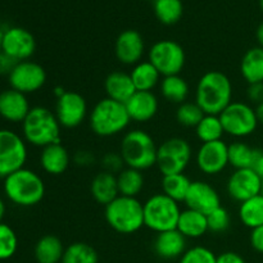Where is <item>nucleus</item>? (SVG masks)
Here are the masks:
<instances>
[{"label":"nucleus","instance_id":"1","mask_svg":"<svg viewBox=\"0 0 263 263\" xmlns=\"http://www.w3.org/2000/svg\"><path fill=\"white\" fill-rule=\"evenodd\" d=\"M233 102V84L221 71H208L200 77L195 91V103L205 115L220 116Z\"/></svg>","mask_w":263,"mask_h":263},{"label":"nucleus","instance_id":"2","mask_svg":"<svg viewBox=\"0 0 263 263\" xmlns=\"http://www.w3.org/2000/svg\"><path fill=\"white\" fill-rule=\"evenodd\" d=\"M4 193L13 204L33 207L44 199L45 184L40 175L23 167L5 177Z\"/></svg>","mask_w":263,"mask_h":263},{"label":"nucleus","instance_id":"3","mask_svg":"<svg viewBox=\"0 0 263 263\" xmlns=\"http://www.w3.org/2000/svg\"><path fill=\"white\" fill-rule=\"evenodd\" d=\"M61 127L55 113L45 107L31 108L22 122L25 140L41 148L61 143Z\"/></svg>","mask_w":263,"mask_h":263},{"label":"nucleus","instance_id":"4","mask_svg":"<svg viewBox=\"0 0 263 263\" xmlns=\"http://www.w3.org/2000/svg\"><path fill=\"white\" fill-rule=\"evenodd\" d=\"M89 122L95 135L110 138L125 131L130 125L131 118L123 103L104 98L94 105Z\"/></svg>","mask_w":263,"mask_h":263},{"label":"nucleus","instance_id":"5","mask_svg":"<svg viewBox=\"0 0 263 263\" xmlns=\"http://www.w3.org/2000/svg\"><path fill=\"white\" fill-rule=\"evenodd\" d=\"M105 221L120 234H134L144 226V205L138 198L120 197L105 205Z\"/></svg>","mask_w":263,"mask_h":263},{"label":"nucleus","instance_id":"6","mask_svg":"<svg viewBox=\"0 0 263 263\" xmlns=\"http://www.w3.org/2000/svg\"><path fill=\"white\" fill-rule=\"evenodd\" d=\"M157 151L153 138L146 131L136 128L125 134L120 153L126 166L144 171L157 163Z\"/></svg>","mask_w":263,"mask_h":263},{"label":"nucleus","instance_id":"7","mask_svg":"<svg viewBox=\"0 0 263 263\" xmlns=\"http://www.w3.org/2000/svg\"><path fill=\"white\" fill-rule=\"evenodd\" d=\"M144 226L159 234L174 230L179 222L180 205L163 193L154 194L144 203Z\"/></svg>","mask_w":263,"mask_h":263},{"label":"nucleus","instance_id":"8","mask_svg":"<svg viewBox=\"0 0 263 263\" xmlns=\"http://www.w3.org/2000/svg\"><path fill=\"white\" fill-rule=\"evenodd\" d=\"M193 151L187 140L182 138H170L158 146L157 163L162 176L184 174L192 161Z\"/></svg>","mask_w":263,"mask_h":263},{"label":"nucleus","instance_id":"9","mask_svg":"<svg viewBox=\"0 0 263 263\" xmlns=\"http://www.w3.org/2000/svg\"><path fill=\"white\" fill-rule=\"evenodd\" d=\"M225 134L233 138H247L257 130L256 109L243 102H231L220 115Z\"/></svg>","mask_w":263,"mask_h":263},{"label":"nucleus","instance_id":"10","mask_svg":"<svg viewBox=\"0 0 263 263\" xmlns=\"http://www.w3.org/2000/svg\"><path fill=\"white\" fill-rule=\"evenodd\" d=\"M27 145L25 139L8 128L0 130V177L5 179L25 167Z\"/></svg>","mask_w":263,"mask_h":263},{"label":"nucleus","instance_id":"11","mask_svg":"<svg viewBox=\"0 0 263 263\" xmlns=\"http://www.w3.org/2000/svg\"><path fill=\"white\" fill-rule=\"evenodd\" d=\"M148 61L162 77L181 73L185 66V50L174 40H159L151 48Z\"/></svg>","mask_w":263,"mask_h":263},{"label":"nucleus","instance_id":"12","mask_svg":"<svg viewBox=\"0 0 263 263\" xmlns=\"http://www.w3.org/2000/svg\"><path fill=\"white\" fill-rule=\"evenodd\" d=\"M10 89L22 94H32L45 85L46 72L43 66L32 61L18 62L8 76Z\"/></svg>","mask_w":263,"mask_h":263},{"label":"nucleus","instance_id":"13","mask_svg":"<svg viewBox=\"0 0 263 263\" xmlns=\"http://www.w3.org/2000/svg\"><path fill=\"white\" fill-rule=\"evenodd\" d=\"M87 115V103L81 94L66 91L57 98L55 116L62 127L74 128L81 125Z\"/></svg>","mask_w":263,"mask_h":263},{"label":"nucleus","instance_id":"14","mask_svg":"<svg viewBox=\"0 0 263 263\" xmlns=\"http://www.w3.org/2000/svg\"><path fill=\"white\" fill-rule=\"evenodd\" d=\"M226 190L230 198L236 202L243 203L261 194L262 179L253 168L235 170L229 177Z\"/></svg>","mask_w":263,"mask_h":263},{"label":"nucleus","instance_id":"15","mask_svg":"<svg viewBox=\"0 0 263 263\" xmlns=\"http://www.w3.org/2000/svg\"><path fill=\"white\" fill-rule=\"evenodd\" d=\"M195 161L203 174H221L229 166V145L223 140L203 143L198 149Z\"/></svg>","mask_w":263,"mask_h":263},{"label":"nucleus","instance_id":"16","mask_svg":"<svg viewBox=\"0 0 263 263\" xmlns=\"http://www.w3.org/2000/svg\"><path fill=\"white\" fill-rule=\"evenodd\" d=\"M36 50V40L32 33L22 27H10L4 31L2 51L17 62L28 61Z\"/></svg>","mask_w":263,"mask_h":263},{"label":"nucleus","instance_id":"17","mask_svg":"<svg viewBox=\"0 0 263 263\" xmlns=\"http://www.w3.org/2000/svg\"><path fill=\"white\" fill-rule=\"evenodd\" d=\"M186 208L208 215L221 205L220 195L212 185L204 181H192L190 189L185 198Z\"/></svg>","mask_w":263,"mask_h":263},{"label":"nucleus","instance_id":"18","mask_svg":"<svg viewBox=\"0 0 263 263\" xmlns=\"http://www.w3.org/2000/svg\"><path fill=\"white\" fill-rule=\"evenodd\" d=\"M144 39L136 30H125L118 35L115 53L118 61L126 66H135L144 55Z\"/></svg>","mask_w":263,"mask_h":263},{"label":"nucleus","instance_id":"19","mask_svg":"<svg viewBox=\"0 0 263 263\" xmlns=\"http://www.w3.org/2000/svg\"><path fill=\"white\" fill-rule=\"evenodd\" d=\"M31 110L26 94L14 89L0 92V117L9 122H23Z\"/></svg>","mask_w":263,"mask_h":263},{"label":"nucleus","instance_id":"20","mask_svg":"<svg viewBox=\"0 0 263 263\" xmlns=\"http://www.w3.org/2000/svg\"><path fill=\"white\" fill-rule=\"evenodd\" d=\"M125 105L131 121L140 123L153 120L159 108L158 99L153 91H136Z\"/></svg>","mask_w":263,"mask_h":263},{"label":"nucleus","instance_id":"21","mask_svg":"<svg viewBox=\"0 0 263 263\" xmlns=\"http://www.w3.org/2000/svg\"><path fill=\"white\" fill-rule=\"evenodd\" d=\"M153 249L162 259L180 258L186 252V238L177 229L157 234L153 241Z\"/></svg>","mask_w":263,"mask_h":263},{"label":"nucleus","instance_id":"22","mask_svg":"<svg viewBox=\"0 0 263 263\" xmlns=\"http://www.w3.org/2000/svg\"><path fill=\"white\" fill-rule=\"evenodd\" d=\"M69 163H71V156L61 143L50 144L41 151L40 164L46 174L53 176L64 174Z\"/></svg>","mask_w":263,"mask_h":263},{"label":"nucleus","instance_id":"23","mask_svg":"<svg viewBox=\"0 0 263 263\" xmlns=\"http://www.w3.org/2000/svg\"><path fill=\"white\" fill-rule=\"evenodd\" d=\"M90 192H91L95 202L105 207L109 203H112L116 198L120 197L117 176L105 171L99 172L91 180Z\"/></svg>","mask_w":263,"mask_h":263},{"label":"nucleus","instance_id":"24","mask_svg":"<svg viewBox=\"0 0 263 263\" xmlns=\"http://www.w3.org/2000/svg\"><path fill=\"white\" fill-rule=\"evenodd\" d=\"M104 89L107 98L123 104L136 92L130 73L122 71H115L108 74L104 81Z\"/></svg>","mask_w":263,"mask_h":263},{"label":"nucleus","instance_id":"25","mask_svg":"<svg viewBox=\"0 0 263 263\" xmlns=\"http://www.w3.org/2000/svg\"><path fill=\"white\" fill-rule=\"evenodd\" d=\"M176 229L186 239L202 238L207 231H210L208 230L207 215L186 208L180 213Z\"/></svg>","mask_w":263,"mask_h":263},{"label":"nucleus","instance_id":"26","mask_svg":"<svg viewBox=\"0 0 263 263\" xmlns=\"http://www.w3.org/2000/svg\"><path fill=\"white\" fill-rule=\"evenodd\" d=\"M66 248L55 235H44L35 246V258L37 263H62Z\"/></svg>","mask_w":263,"mask_h":263},{"label":"nucleus","instance_id":"27","mask_svg":"<svg viewBox=\"0 0 263 263\" xmlns=\"http://www.w3.org/2000/svg\"><path fill=\"white\" fill-rule=\"evenodd\" d=\"M240 72L249 85L263 82V48L254 46L246 51L240 62Z\"/></svg>","mask_w":263,"mask_h":263},{"label":"nucleus","instance_id":"28","mask_svg":"<svg viewBox=\"0 0 263 263\" xmlns=\"http://www.w3.org/2000/svg\"><path fill=\"white\" fill-rule=\"evenodd\" d=\"M130 76L136 91H152L161 80V73L149 61H141L133 67Z\"/></svg>","mask_w":263,"mask_h":263},{"label":"nucleus","instance_id":"29","mask_svg":"<svg viewBox=\"0 0 263 263\" xmlns=\"http://www.w3.org/2000/svg\"><path fill=\"white\" fill-rule=\"evenodd\" d=\"M161 92L164 99L174 104H182L189 95V85L180 74L166 76L161 81Z\"/></svg>","mask_w":263,"mask_h":263},{"label":"nucleus","instance_id":"30","mask_svg":"<svg viewBox=\"0 0 263 263\" xmlns=\"http://www.w3.org/2000/svg\"><path fill=\"white\" fill-rule=\"evenodd\" d=\"M259 149L252 148L243 141H235L229 145V164L235 170L253 168Z\"/></svg>","mask_w":263,"mask_h":263},{"label":"nucleus","instance_id":"31","mask_svg":"<svg viewBox=\"0 0 263 263\" xmlns=\"http://www.w3.org/2000/svg\"><path fill=\"white\" fill-rule=\"evenodd\" d=\"M239 218L241 223L251 230L263 225V195H256L246 202L240 203Z\"/></svg>","mask_w":263,"mask_h":263},{"label":"nucleus","instance_id":"32","mask_svg":"<svg viewBox=\"0 0 263 263\" xmlns=\"http://www.w3.org/2000/svg\"><path fill=\"white\" fill-rule=\"evenodd\" d=\"M117 184L120 195L136 198L144 187L143 171L126 167L117 175Z\"/></svg>","mask_w":263,"mask_h":263},{"label":"nucleus","instance_id":"33","mask_svg":"<svg viewBox=\"0 0 263 263\" xmlns=\"http://www.w3.org/2000/svg\"><path fill=\"white\" fill-rule=\"evenodd\" d=\"M190 185H192V181L185 174L166 175V176L162 177L163 194H166L171 199L176 200L177 203L185 202Z\"/></svg>","mask_w":263,"mask_h":263},{"label":"nucleus","instance_id":"34","mask_svg":"<svg viewBox=\"0 0 263 263\" xmlns=\"http://www.w3.org/2000/svg\"><path fill=\"white\" fill-rule=\"evenodd\" d=\"M153 7L159 22L167 26L177 23L184 14L181 0H154Z\"/></svg>","mask_w":263,"mask_h":263},{"label":"nucleus","instance_id":"35","mask_svg":"<svg viewBox=\"0 0 263 263\" xmlns=\"http://www.w3.org/2000/svg\"><path fill=\"white\" fill-rule=\"evenodd\" d=\"M198 139L203 143H212V141L222 140V135L225 134L220 116L204 115L198 126L195 127Z\"/></svg>","mask_w":263,"mask_h":263},{"label":"nucleus","instance_id":"36","mask_svg":"<svg viewBox=\"0 0 263 263\" xmlns=\"http://www.w3.org/2000/svg\"><path fill=\"white\" fill-rule=\"evenodd\" d=\"M97 251L90 244L76 241L68 246L64 251L62 263H98Z\"/></svg>","mask_w":263,"mask_h":263},{"label":"nucleus","instance_id":"37","mask_svg":"<svg viewBox=\"0 0 263 263\" xmlns=\"http://www.w3.org/2000/svg\"><path fill=\"white\" fill-rule=\"evenodd\" d=\"M205 113L202 108L193 102H185L179 105L176 110V120L184 127H197Z\"/></svg>","mask_w":263,"mask_h":263},{"label":"nucleus","instance_id":"38","mask_svg":"<svg viewBox=\"0 0 263 263\" xmlns=\"http://www.w3.org/2000/svg\"><path fill=\"white\" fill-rule=\"evenodd\" d=\"M18 248V238L9 225L0 222V261L12 258Z\"/></svg>","mask_w":263,"mask_h":263},{"label":"nucleus","instance_id":"39","mask_svg":"<svg viewBox=\"0 0 263 263\" xmlns=\"http://www.w3.org/2000/svg\"><path fill=\"white\" fill-rule=\"evenodd\" d=\"M216 261L217 256L211 249L197 246L186 249V252L180 257L179 263H216Z\"/></svg>","mask_w":263,"mask_h":263},{"label":"nucleus","instance_id":"40","mask_svg":"<svg viewBox=\"0 0 263 263\" xmlns=\"http://www.w3.org/2000/svg\"><path fill=\"white\" fill-rule=\"evenodd\" d=\"M208 230L212 233H223L230 226V215L228 210L220 205L207 215Z\"/></svg>","mask_w":263,"mask_h":263},{"label":"nucleus","instance_id":"41","mask_svg":"<svg viewBox=\"0 0 263 263\" xmlns=\"http://www.w3.org/2000/svg\"><path fill=\"white\" fill-rule=\"evenodd\" d=\"M102 166L105 172H109V174H113L117 176L122 170H125L126 164L125 162H123L121 153H113V152H109V153L103 156Z\"/></svg>","mask_w":263,"mask_h":263},{"label":"nucleus","instance_id":"42","mask_svg":"<svg viewBox=\"0 0 263 263\" xmlns=\"http://www.w3.org/2000/svg\"><path fill=\"white\" fill-rule=\"evenodd\" d=\"M247 97L254 104H261L263 103V82L258 84H251L247 90Z\"/></svg>","mask_w":263,"mask_h":263},{"label":"nucleus","instance_id":"43","mask_svg":"<svg viewBox=\"0 0 263 263\" xmlns=\"http://www.w3.org/2000/svg\"><path fill=\"white\" fill-rule=\"evenodd\" d=\"M73 162L80 167H89L95 162V157L91 152L79 151L73 156Z\"/></svg>","mask_w":263,"mask_h":263},{"label":"nucleus","instance_id":"44","mask_svg":"<svg viewBox=\"0 0 263 263\" xmlns=\"http://www.w3.org/2000/svg\"><path fill=\"white\" fill-rule=\"evenodd\" d=\"M17 63L18 62L15 59H13L12 57L5 54L4 51H0V74H7V76H9L10 72L13 71V68H14Z\"/></svg>","mask_w":263,"mask_h":263},{"label":"nucleus","instance_id":"45","mask_svg":"<svg viewBox=\"0 0 263 263\" xmlns=\"http://www.w3.org/2000/svg\"><path fill=\"white\" fill-rule=\"evenodd\" d=\"M251 246L254 251L263 254V225L252 230Z\"/></svg>","mask_w":263,"mask_h":263},{"label":"nucleus","instance_id":"46","mask_svg":"<svg viewBox=\"0 0 263 263\" xmlns=\"http://www.w3.org/2000/svg\"><path fill=\"white\" fill-rule=\"evenodd\" d=\"M216 263H247V262L240 254L235 253V252H223V253L218 254Z\"/></svg>","mask_w":263,"mask_h":263},{"label":"nucleus","instance_id":"47","mask_svg":"<svg viewBox=\"0 0 263 263\" xmlns=\"http://www.w3.org/2000/svg\"><path fill=\"white\" fill-rule=\"evenodd\" d=\"M253 170L256 171V174L263 180V151L259 152L258 157H257L256 162L253 164Z\"/></svg>","mask_w":263,"mask_h":263},{"label":"nucleus","instance_id":"48","mask_svg":"<svg viewBox=\"0 0 263 263\" xmlns=\"http://www.w3.org/2000/svg\"><path fill=\"white\" fill-rule=\"evenodd\" d=\"M256 37H257V41H258V46L263 48V22L258 26V27H257Z\"/></svg>","mask_w":263,"mask_h":263},{"label":"nucleus","instance_id":"49","mask_svg":"<svg viewBox=\"0 0 263 263\" xmlns=\"http://www.w3.org/2000/svg\"><path fill=\"white\" fill-rule=\"evenodd\" d=\"M256 115H257V118H258V122L263 125V103H261V104H258L256 107Z\"/></svg>","mask_w":263,"mask_h":263},{"label":"nucleus","instance_id":"50","mask_svg":"<svg viewBox=\"0 0 263 263\" xmlns=\"http://www.w3.org/2000/svg\"><path fill=\"white\" fill-rule=\"evenodd\" d=\"M5 211H7V208H5V203H4V200L0 198V222H3V218H4Z\"/></svg>","mask_w":263,"mask_h":263},{"label":"nucleus","instance_id":"51","mask_svg":"<svg viewBox=\"0 0 263 263\" xmlns=\"http://www.w3.org/2000/svg\"><path fill=\"white\" fill-rule=\"evenodd\" d=\"M3 36H4V31L0 28V51H2V44H3Z\"/></svg>","mask_w":263,"mask_h":263},{"label":"nucleus","instance_id":"52","mask_svg":"<svg viewBox=\"0 0 263 263\" xmlns=\"http://www.w3.org/2000/svg\"><path fill=\"white\" fill-rule=\"evenodd\" d=\"M259 7H261V10L263 12V0H259Z\"/></svg>","mask_w":263,"mask_h":263},{"label":"nucleus","instance_id":"53","mask_svg":"<svg viewBox=\"0 0 263 263\" xmlns=\"http://www.w3.org/2000/svg\"><path fill=\"white\" fill-rule=\"evenodd\" d=\"M261 194L263 195V180H262V190H261Z\"/></svg>","mask_w":263,"mask_h":263}]
</instances>
